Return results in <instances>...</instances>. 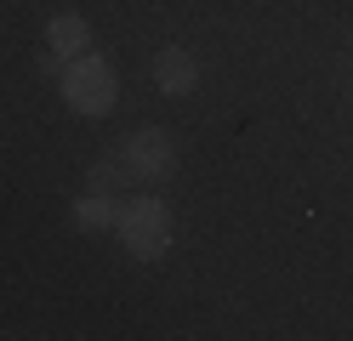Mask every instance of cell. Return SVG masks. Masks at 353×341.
Returning a JSON list of instances; mask_svg holds the SVG:
<instances>
[{
  "instance_id": "obj_1",
  "label": "cell",
  "mask_w": 353,
  "mask_h": 341,
  "mask_svg": "<svg viewBox=\"0 0 353 341\" xmlns=\"http://www.w3.org/2000/svg\"><path fill=\"white\" fill-rule=\"evenodd\" d=\"M57 85H63V103H69L74 114H85V120H103V114L114 108V97H120L114 68H108V57H97V52L69 57V68H63Z\"/></svg>"
},
{
  "instance_id": "obj_2",
  "label": "cell",
  "mask_w": 353,
  "mask_h": 341,
  "mask_svg": "<svg viewBox=\"0 0 353 341\" xmlns=\"http://www.w3.org/2000/svg\"><path fill=\"white\" fill-rule=\"evenodd\" d=\"M114 234H120V245H125L137 262H160L165 250H171V239H176L171 205H165V199H131V205H120Z\"/></svg>"
},
{
  "instance_id": "obj_3",
  "label": "cell",
  "mask_w": 353,
  "mask_h": 341,
  "mask_svg": "<svg viewBox=\"0 0 353 341\" xmlns=\"http://www.w3.org/2000/svg\"><path fill=\"white\" fill-rule=\"evenodd\" d=\"M120 159H125V171L131 182H148V188H160V182L176 176V136L165 125H137L120 143Z\"/></svg>"
},
{
  "instance_id": "obj_4",
  "label": "cell",
  "mask_w": 353,
  "mask_h": 341,
  "mask_svg": "<svg viewBox=\"0 0 353 341\" xmlns=\"http://www.w3.org/2000/svg\"><path fill=\"white\" fill-rule=\"evenodd\" d=\"M154 85H160L165 97H188V91L200 85V63H194L183 45H165V52H154Z\"/></svg>"
},
{
  "instance_id": "obj_5",
  "label": "cell",
  "mask_w": 353,
  "mask_h": 341,
  "mask_svg": "<svg viewBox=\"0 0 353 341\" xmlns=\"http://www.w3.org/2000/svg\"><path fill=\"white\" fill-rule=\"evenodd\" d=\"M46 40H52V52H63V57H80V52H92V29H85V17H74V12L52 17Z\"/></svg>"
},
{
  "instance_id": "obj_6",
  "label": "cell",
  "mask_w": 353,
  "mask_h": 341,
  "mask_svg": "<svg viewBox=\"0 0 353 341\" xmlns=\"http://www.w3.org/2000/svg\"><path fill=\"white\" fill-rule=\"evenodd\" d=\"M74 222H80V227H114V222H120V205H114V194L85 188V194L74 199Z\"/></svg>"
},
{
  "instance_id": "obj_7",
  "label": "cell",
  "mask_w": 353,
  "mask_h": 341,
  "mask_svg": "<svg viewBox=\"0 0 353 341\" xmlns=\"http://www.w3.org/2000/svg\"><path fill=\"white\" fill-rule=\"evenodd\" d=\"M85 188H97V194H125L131 188V171H125V159H97L92 171H85Z\"/></svg>"
},
{
  "instance_id": "obj_8",
  "label": "cell",
  "mask_w": 353,
  "mask_h": 341,
  "mask_svg": "<svg viewBox=\"0 0 353 341\" xmlns=\"http://www.w3.org/2000/svg\"><path fill=\"white\" fill-rule=\"evenodd\" d=\"M63 68H69V57H63V52H40V74L63 80Z\"/></svg>"
}]
</instances>
